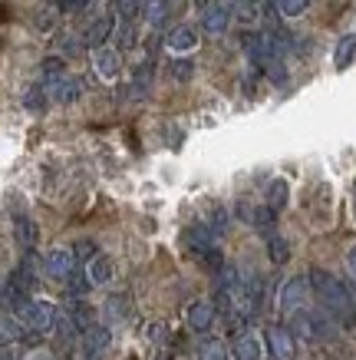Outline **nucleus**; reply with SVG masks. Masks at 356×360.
<instances>
[{
  "label": "nucleus",
  "mask_w": 356,
  "mask_h": 360,
  "mask_svg": "<svg viewBox=\"0 0 356 360\" xmlns=\"http://www.w3.org/2000/svg\"><path fill=\"white\" fill-rule=\"evenodd\" d=\"M44 271H46V278H53V281H66V278L76 271V251L50 248L44 258Z\"/></svg>",
  "instance_id": "nucleus-7"
},
{
  "label": "nucleus",
  "mask_w": 356,
  "mask_h": 360,
  "mask_svg": "<svg viewBox=\"0 0 356 360\" xmlns=\"http://www.w3.org/2000/svg\"><path fill=\"white\" fill-rule=\"evenodd\" d=\"M76 258H93V241H79L76 245Z\"/></svg>",
  "instance_id": "nucleus-31"
},
{
  "label": "nucleus",
  "mask_w": 356,
  "mask_h": 360,
  "mask_svg": "<svg viewBox=\"0 0 356 360\" xmlns=\"http://www.w3.org/2000/svg\"><path fill=\"white\" fill-rule=\"evenodd\" d=\"M119 44L126 46H136V23H119Z\"/></svg>",
  "instance_id": "nucleus-28"
},
{
  "label": "nucleus",
  "mask_w": 356,
  "mask_h": 360,
  "mask_svg": "<svg viewBox=\"0 0 356 360\" xmlns=\"http://www.w3.org/2000/svg\"><path fill=\"white\" fill-rule=\"evenodd\" d=\"M112 347V330L106 324H93V328L83 330V340H79V350H83V360H103Z\"/></svg>",
  "instance_id": "nucleus-5"
},
{
  "label": "nucleus",
  "mask_w": 356,
  "mask_h": 360,
  "mask_svg": "<svg viewBox=\"0 0 356 360\" xmlns=\"http://www.w3.org/2000/svg\"><path fill=\"white\" fill-rule=\"evenodd\" d=\"M13 231H17V241H20L23 251H33V245H37V225H33L27 215H17V225H13Z\"/></svg>",
  "instance_id": "nucleus-19"
},
{
  "label": "nucleus",
  "mask_w": 356,
  "mask_h": 360,
  "mask_svg": "<svg viewBox=\"0 0 356 360\" xmlns=\"http://www.w3.org/2000/svg\"><path fill=\"white\" fill-rule=\"evenodd\" d=\"M93 70H96L103 79H116L119 77V53L109 50V46H96V50H93Z\"/></svg>",
  "instance_id": "nucleus-14"
},
{
  "label": "nucleus",
  "mask_w": 356,
  "mask_h": 360,
  "mask_svg": "<svg viewBox=\"0 0 356 360\" xmlns=\"http://www.w3.org/2000/svg\"><path fill=\"white\" fill-rule=\"evenodd\" d=\"M44 99H46V86H33L30 93H27V106H30V110H40Z\"/></svg>",
  "instance_id": "nucleus-30"
},
{
  "label": "nucleus",
  "mask_w": 356,
  "mask_h": 360,
  "mask_svg": "<svg viewBox=\"0 0 356 360\" xmlns=\"http://www.w3.org/2000/svg\"><path fill=\"white\" fill-rule=\"evenodd\" d=\"M310 291L320 297V304H324L327 314H336V317H353L356 311V297L353 291L346 288L336 274L330 271H320V268H313L310 271Z\"/></svg>",
  "instance_id": "nucleus-1"
},
{
  "label": "nucleus",
  "mask_w": 356,
  "mask_h": 360,
  "mask_svg": "<svg viewBox=\"0 0 356 360\" xmlns=\"http://www.w3.org/2000/svg\"><path fill=\"white\" fill-rule=\"evenodd\" d=\"M287 195H291L287 182H284V179H274V182H270V188H268V205L281 212V208L287 205Z\"/></svg>",
  "instance_id": "nucleus-23"
},
{
  "label": "nucleus",
  "mask_w": 356,
  "mask_h": 360,
  "mask_svg": "<svg viewBox=\"0 0 356 360\" xmlns=\"http://www.w3.org/2000/svg\"><path fill=\"white\" fill-rule=\"evenodd\" d=\"M307 4H310V0H274L277 13H284V17H301V13L307 11Z\"/></svg>",
  "instance_id": "nucleus-25"
},
{
  "label": "nucleus",
  "mask_w": 356,
  "mask_h": 360,
  "mask_svg": "<svg viewBox=\"0 0 356 360\" xmlns=\"http://www.w3.org/2000/svg\"><path fill=\"white\" fill-rule=\"evenodd\" d=\"M294 328L301 330V338L307 340H334L336 328H334V321L327 317V311H310V307H303V311H297L294 314Z\"/></svg>",
  "instance_id": "nucleus-3"
},
{
  "label": "nucleus",
  "mask_w": 356,
  "mask_h": 360,
  "mask_svg": "<svg viewBox=\"0 0 356 360\" xmlns=\"http://www.w3.org/2000/svg\"><path fill=\"white\" fill-rule=\"evenodd\" d=\"M132 86H136V93L139 96H145L152 86V63H139L136 66V73H132Z\"/></svg>",
  "instance_id": "nucleus-24"
},
{
  "label": "nucleus",
  "mask_w": 356,
  "mask_h": 360,
  "mask_svg": "<svg viewBox=\"0 0 356 360\" xmlns=\"http://www.w3.org/2000/svg\"><path fill=\"white\" fill-rule=\"evenodd\" d=\"M346 264H350V271H353V278H356V245L350 248V255H346Z\"/></svg>",
  "instance_id": "nucleus-33"
},
{
  "label": "nucleus",
  "mask_w": 356,
  "mask_h": 360,
  "mask_svg": "<svg viewBox=\"0 0 356 360\" xmlns=\"http://www.w3.org/2000/svg\"><path fill=\"white\" fill-rule=\"evenodd\" d=\"M192 73H195V70H192V63H188V60H175V63H172V77L175 79H182V83H185V79H192Z\"/></svg>",
  "instance_id": "nucleus-29"
},
{
  "label": "nucleus",
  "mask_w": 356,
  "mask_h": 360,
  "mask_svg": "<svg viewBox=\"0 0 356 360\" xmlns=\"http://www.w3.org/2000/svg\"><path fill=\"white\" fill-rule=\"evenodd\" d=\"M188 328L192 330H208L211 328V321H215V301H208V297H198L188 304Z\"/></svg>",
  "instance_id": "nucleus-10"
},
{
  "label": "nucleus",
  "mask_w": 356,
  "mask_h": 360,
  "mask_svg": "<svg viewBox=\"0 0 356 360\" xmlns=\"http://www.w3.org/2000/svg\"><path fill=\"white\" fill-rule=\"evenodd\" d=\"M268 251H270V262L284 264L287 258H291V241L281 238V235H270V238H268Z\"/></svg>",
  "instance_id": "nucleus-22"
},
{
  "label": "nucleus",
  "mask_w": 356,
  "mask_h": 360,
  "mask_svg": "<svg viewBox=\"0 0 356 360\" xmlns=\"http://www.w3.org/2000/svg\"><path fill=\"white\" fill-rule=\"evenodd\" d=\"M195 4H198V7H202V11H205V7H208V0H195Z\"/></svg>",
  "instance_id": "nucleus-34"
},
{
  "label": "nucleus",
  "mask_w": 356,
  "mask_h": 360,
  "mask_svg": "<svg viewBox=\"0 0 356 360\" xmlns=\"http://www.w3.org/2000/svg\"><path fill=\"white\" fill-rule=\"evenodd\" d=\"M307 301H310V281L307 278H287V281L281 284V295H277V307H281L284 314H297V311H303L307 307Z\"/></svg>",
  "instance_id": "nucleus-4"
},
{
  "label": "nucleus",
  "mask_w": 356,
  "mask_h": 360,
  "mask_svg": "<svg viewBox=\"0 0 356 360\" xmlns=\"http://www.w3.org/2000/svg\"><path fill=\"white\" fill-rule=\"evenodd\" d=\"M165 46H169L172 53H188V50H195V46H198V30H195V27H188V23L172 27V30H169V37H165Z\"/></svg>",
  "instance_id": "nucleus-12"
},
{
  "label": "nucleus",
  "mask_w": 356,
  "mask_h": 360,
  "mask_svg": "<svg viewBox=\"0 0 356 360\" xmlns=\"http://www.w3.org/2000/svg\"><path fill=\"white\" fill-rule=\"evenodd\" d=\"M251 225L258 231H264V235H274V225H277V208L270 205H261L251 212Z\"/></svg>",
  "instance_id": "nucleus-18"
},
{
  "label": "nucleus",
  "mask_w": 356,
  "mask_h": 360,
  "mask_svg": "<svg viewBox=\"0 0 356 360\" xmlns=\"http://www.w3.org/2000/svg\"><path fill=\"white\" fill-rule=\"evenodd\" d=\"M231 357L235 360H261L264 357V344L258 340V334H241L231 347Z\"/></svg>",
  "instance_id": "nucleus-16"
},
{
  "label": "nucleus",
  "mask_w": 356,
  "mask_h": 360,
  "mask_svg": "<svg viewBox=\"0 0 356 360\" xmlns=\"http://www.w3.org/2000/svg\"><path fill=\"white\" fill-rule=\"evenodd\" d=\"M356 60V30L353 33H343L336 40V50H334V66L336 70H346V66Z\"/></svg>",
  "instance_id": "nucleus-17"
},
{
  "label": "nucleus",
  "mask_w": 356,
  "mask_h": 360,
  "mask_svg": "<svg viewBox=\"0 0 356 360\" xmlns=\"http://www.w3.org/2000/svg\"><path fill=\"white\" fill-rule=\"evenodd\" d=\"M162 324H149V340H162L165 338V334H162Z\"/></svg>",
  "instance_id": "nucleus-32"
},
{
  "label": "nucleus",
  "mask_w": 356,
  "mask_h": 360,
  "mask_svg": "<svg viewBox=\"0 0 356 360\" xmlns=\"http://www.w3.org/2000/svg\"><path fill=\"white\" fill-rule=\"evenodd\" d=\"M17 321H20L30 334H46V330H53V324H56V304L53 301H44V297L20 301V304H17Z\"/></svg>",
  "instance_id": "nucleus-2"
},
{
  "label": "nucleus",
  "mask_w": 356,
  "mask_h": 360,
  "mask_svg": "<svg viewBox=\"0 0 356 360\" xmlns=\"http://www.w3.org/2000/svg\"><path fill=\"white\" fill-rule=\"evenodd\" d=\"M112 27H116V20L106 17V13H103V17H93L89 27H86V33H83L86 46H93V50H96V46H106V40L112 37Z\"/></svg>",
  "instance_id": "nucleus-13"
},
{
  "label": "nucleus",
  "mask_w": 356,
  "mask_h": 360,
  "mask_svg": "<svg viewBox=\"0 0 356 360\" xmlns=\"http://www.w3.org/2000/svg\"><path fill=\"white\" fill-rule=\"evenodd\" d=\"M198 360H228V347L218 338H205L198 347Z\"/></svg>",
  "instance_id": "nucleus-21"
},
{
  "label": "nucleus",
  "mask_w": 356,
  "mask_h": 360,
  "mask_svg": "<svg viewBox=\"0 0 356 360\" xmlns=\"http://www.w3.org/2000/svg\"><path fill=\"white\" fill-rule=\"evenodd\" d=\"M228 23H231V11H228L225 4H208L205 11H202V27L211 37H221L228 30Z\"/></svg>",
  "instance_id": "nucleus-9"
},
{
  "label": "nucleus",
  "mask_w": 356,
  "mask_h": 360,
  "mask_svg": "<svg viewBox=\"0 0 356 360\" xmlns=\"http://www.w3.org/2000/svg\"><path fill=\"white\" fill-rule=\"evenodd\" d=\"M83 46H86V40H83V37H79V40H76V37H63L60 50H63V56H79V53H83Z\"/></svg>",
  "instance_id": "nucleus-26"
},
{
  "label": "nucleus",
  "mask_w": 356,
  "mask_h": 360,
  "mask_svg": "<svg viewBox=\"0 0 356 360\" xmlns=\"http://www.w3.org/2000/svg\"><path fill=\"white\" fill-rule=\"evenodd\" d=\"M169 13H172V0H145L142 4V17L152 30H162L169 23Z\"/></svg>",
  "instance_id": "nucleus-15"
},
{
  "label": "nucleus",
  "mask_w": 356,
  "mask_h": 360,
  "mask_svg": "<svg viewBox=\"0 0 356 360\" xmlns=\"http://www.w3.org/2000/svg\"><path fill=\"white\" fill-rule=\"evenodd\" d=\"M86 274H89V284H93V288H106V284H112V278H116V264H112V258H106V255H93Z\"/></svg>",
  "instance_id": "nucleus-11"
},
{
  "label": "nucleus",
  "mask_w": 356,
  "mask_h": 360,
  "mask_svg": "<svg viewBox=\"0 0 356 360\" xmlns=\"http://www.w3.org/2000/svg\"><path fill=\"white\" fill-rule=\"evenodd\" d=\"M44 86H46V96L53 99V103H60V106H70V103H76V99L83 96V83L76 77H70V73L44 79Z\"/></svg>",
  "instance_id": "nucleus-6"
},
{
  "label": "nucleus",
  "mask_w": 356,
  "mask_h": 360,
  "mask_svg": "<svg viewBox=\"0 0 356 360\" xmlns=\"http://www.w3.org/2000/svg\"><path fill=\"white\" fill-rule=\"evenodd\" d=\"M56 27V11L50 7V11H40L37 13V30H44V33H50Z\"/></svg>",
  "instance_id": "nucleus-27"
},
{
  "label": "nucleus",
  "mask_w": 356,
  "mask_h": 360,
  "mask_svg": "<svg viewBox=\"0 0 356 360\" xmlns=\"http://www.w3.org/2000/svg\"><path fill=\"white\" fill-rule=\"evenodd\" d=\"M268 354L274 360H297V344H294V334L287 328H281V324H274V328H268Z\"/></svg>",
  "instance_id": "nucleus-8"
},
{
  "label": "nucleus",
  "mask_w": 356,
  "mask_h": 360,
  "mask_svg": "<svg viewBox=\"0 0 356 360\" xmlns=\"http://www.w3.org/2000/svg\"><path fill=\"white\" fill-rule=\"evenodd\" d=\"M112 13L119 23H136L142 13V0H112Z\"/></svg>",
  "instance_id": "nucleus-20"
}]
</instances>
